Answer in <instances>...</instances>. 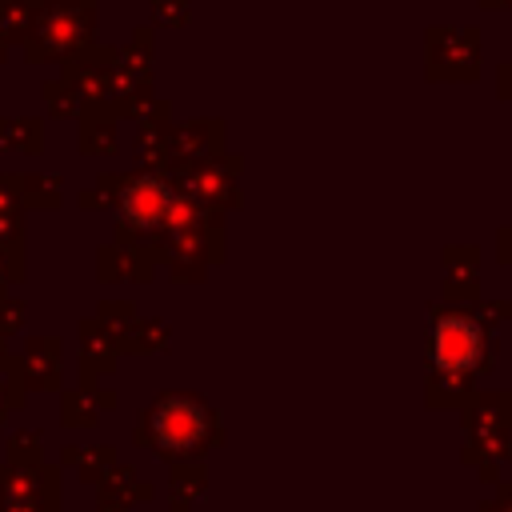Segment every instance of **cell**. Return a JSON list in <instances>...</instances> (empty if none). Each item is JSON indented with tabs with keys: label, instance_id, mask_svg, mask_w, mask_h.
<instances>
[{
	"label": "cell",
	"instance_id": "6da1fadb",
	"mask_svg": "<svg viewBox=\"0 0 512 512\" xmlns=\"http://www.w3.org/2000/svg\"><path fill=\"white\" fill-rule=\"evenodd\" d=\"M480 348H484V336L468 316L436 320L432 340H428V356L440 372H468L480 360Z\"/></svg>",
	"mask_w": 512,
	"mask_h": 512
},
{
	"label": "cell",
	"instance_id": "7a4b0ae2",
	"mask_svg": "<svg viewBox=\"0 0 512 512\" xmlns=\"http://www.w3.org/2000/svg\"><path fill=\"white\" fill-rule=\"evenodd\" d=\"M152 436L160 448H172V452H184L192 444H200L204 436V408L192 404V400H164L156 412H152Z\"/></svg>",
	"mask_w": 512,
	"mask_h": 512
},
{
	"label": "cell",
	"instance_id": "3957f363",
	"mask_svg": "<svg viewBox=\"0 0 512 512\" xmlns=\"http://www.w3.org/2000/svg\"><path fill=\"white\" fill-rule=\"evenodd\" d=\"M164 208H168V192H164V184L152 180V176L128 184L124 196H120V212H124V220H132V224H156V220L164 216Z\"/></svg>",
	"mask_w": 512,
	"mask_h": 512
}]
</instances>
